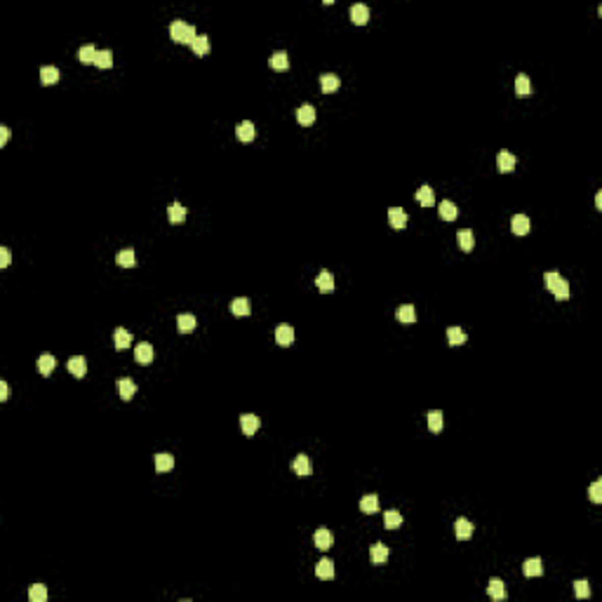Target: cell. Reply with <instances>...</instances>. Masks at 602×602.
<instances>
[{
    "mask_svg": "<svg viewBox=\"0 0 602 602\" xmlns=\"http://www.w3.org/2000/svg\"><path fill=\"white\" fill-rule=\"evenodd\" d=\"M68 372H71L73 377H78V379L85 377V372H87L85 358H83V355H73V358H68Z\"/></svg>",
    "mask_w": 602,
    "mask_h": 602,
    "instance_id": "8",
    "label": "cell"
},
{
    "mask_svg": "<svg viewBox=\"0 0 602 602\" xmlns=\"http://www.w3.org/2000/svg\"><path fill=\"white\" fill-rule=\"evenodd\" d=\"M116 264L118 266H122V268H134L137 266V256H134L132 250H122V252H118Z\"/></svg>",
    "mask_w": 602,
    "mask_h": 602,
    "instance_id": "33",
    "label": "cell"
},
{
    "mask_svg": "<svg viewBox=\"0 0 602 602\" xmlns=\"http://www.w3.org/2000/svg\"><path fill=\"white\" fill-rule=\"evenodd\" d=\"M511 228L515 235H527L529 228H532V224H529V217H525V214H515L511 221Z\"/></svg>",
    "mask_w": 602,
    "mask_h": 602,
    "instance_id": "10",
    "label": "cell"
},
{
    "mask_svg": "<svg viewBox=\"0 0 602 602\" xmlns=\"http://www.w3.org/2000/svg\"><path fill=\"white\" fill-rule=\"evenodd\" d=\"M170 38L174 40V43H181V45H191L198 38V33H195V26L186 24V21H181V19H174L170 24Z\"/></svg>",
    "mask_w": 602,
    "mask_h": 602,
    "instance_id": "1",
    "label": "cell"
},
{
    "mask_svg": "<svg viewBox=\"0 0 602 602\" xmlns=\"http://www.w3.org/2000/svg\"><path fill=\"white\" fill-rule=\"evenodd\" d=\"M97 52L99 49L94 47V45H83L78 52V59L83 61V64H94V59H97Z\"/></svg>",
    "mask_w": 602,
    "mask_h": 602,
    "instance_id": "39",
    "label": "cell"
},
{
    "mask_svg": "<svg viewBox=\"0 0 602 602\" xmlns=\"http://www.w3.org/2000/svg\"><path fill=\"white\" fill-rule=\"evenodd\" d=\"M522 572H525V577H541V574H543L541 560H539V558H529V560H525Z\"/></svg>",
    "mask_w": 602,
    "mask_h": 602,
    "instance_id": "21",
    "label": "cell"
},
{
    "mask_svg": "<svg viewBox=\"0 0 602 602\" xmlns=\"http://www.w3.org/2000/svg\"><path fill=\"white\" fill-rule=\"evenodd\" d=\"M271 68H275V71H287V68H290V57H287V52H275V55L271 57Z\"/></svg>",
    "mask_w": 602,
    "mask_h": 602,
    "instance_id": "37",
    "label": "cell"
},
{
    "mask_svg": "<svg viewBox=\"0 0 602 602\" xmlns=\"http://www.w3.org/2000/svg\"><path fill=\"white\" fill-rule=\"evenodd\" d=\"M487 593H489V597H494V600H504L506 597L504 581H501V579H492V581L487 584Z\"/></svg>",
    "mask_w": 602,
    "mask_h": 602,
    "instance_id": "28",
    "label": "cell"
},
{
    "mask_svg": "<svg viewBox=\"0 0 602 602\" xmlns=\"http://www.w3.org/2000/svg\"><path fill=\"white\" fill-rule=\"evenodd\" d=\"M370 558L374 565H383L386 560H388V548L383 546V543H374V546L370 548Z\"/></svg>",
    "mask_w": 602,
    "mask_h": 602,
    "instance_id": "23",
    "label": "cell"
},
{
    "mask_svg": "<svg viewBox=\"0 0 602 602\" xmlns=\"http://www.w3.org/2000/svg\"><path fill=\"white\" fill-rule=\"evenodd\" d=\"M191 49H193L195 57H207V52H210V38L207 36H198L191 43Z\"/></svg>",
    "mask_w": 602,
    "mask_h": 602,
    "instance_id": "29",
    "label": "cell"
},
{
    "mask_svg": "<svg viewBox=\"0 0 602 602\" xmlns=\"http://www.w3.org/2000/svg\"><path fill=\"white\" fill-rule=\"evenodd\" d=\"M167 217H170L172 224H181V221L186 219V207H184L181 202H172V205L167 207Z\"/></svg>",
    "mask_w": 602,
    "mask_h": 602,
    "instance_id": "22",
    "label": "cell"
},
{
    "mask_svg": "<svg viewBox=\"0 0 602 602\" xmlns=\"http://www.w3.org/2000/svg\"><path fill=\"white\" fill-rule=\"evenodd\" d=\"M360 511L367 513V515L377 513L379 511V496L377 494H367V496H362V501H360Z\"/></svg>",
    "mask_w": 602,
    "mask_h": 602,
    "instance_id": "27",
    "label": "cell"
},
{
    "mask_svg": "<svg viewBox=\"0 0 602 602\" xmlns=\"http://www.w3.org/2000/svg\"><path fill=\"white\" fill-rule=\"evenodd\" d=\"M456 240H459V247H461L463 252H470L475 247V235L470 231H459Z\"/></svg>",
    "mask_w": 602,
    "mask_h": 602,
    "instance_id": "38",
    "label": "cell"
},
{
    "mask_svg": "<svg viewBox=\"0 0 602 602\" xmlns=\"http://www.w3.org/2000/svg\"><path fill=\"white\" fill-rule=\"evenodd\" d=\"M250 310H252V304H250V299L247 297H238V299H233L231 301V313L233 316H250Z\"/></svg>",
    "mask_w": 602,
    "mask_h": 602,
    "instance_id": "15",
    "label": "cell"
},
{
    "mask_svg": "<svg viewBox=\"0 0 602 602\" xmlns=\"http://www.w3.org/2000/svg\"><path fill=\"white\" fill-rule=\"evenodd\" d=\"M292 470L297 475H310L313 473V468H310V459L306 454H299L297 459L292 461Z\"/></svg>",
    "mask_w": 602,
    "mask_h": 602,
    "instance_id": "18",
    "label": "cell"
},
{
    "mask_svg": "<svg viewBox=\"0 0 602 602\" xmlns=\"http://www.w3.org/2000/svg\"><path fill=\"white\" fill-rule=\"evenodd\" d=\"M515 92H517V97H529V94H532V83H529L527 73H520L515 78Z\"/></svg>",
    "mask_w": 602,
    "mask_h": 602,
    "instance_id": "31",
    "label": "cell"
},
{
    "mask_svg": "<svg viewBox=\"0 0 602 602\" xmlns=\"http://www.w3.org/2000/svg\"><path fill=\"white\" fill-rule=\"evenodd\" d=\"M316 287L320 292H332V290H334V275L329 273V271H320L316 278Z\"/></svg>",
    "mask_w": 602,
    "mask_h": 602,
    "instance_id": "14",
    "label": "cell"
},
{
    "mask_svg": "<svg viewBox=\"0 0 602 602\" xmlns=\"http://www.w3.org/2000/svg\"><path fill=\"white\" fill-rule=\"evenodd\" d=\"M172 468H174V456L167 454V452L155 454V470H158V473H170Z\"/></svg>",
    "mask_w": 602,
    "mask_h": 602,
    "instance_id": "11",
    "label": "cell"
},
{
    "mask_svg": "<svg viewBox=\"0 0 602 602\" xmlns=\"http://www.w3.org/2000/svg\"><path fill=\"white\" fill-rule=\"evenodd\" d=\"M320 87H323V92H334V90H339V75H334V73H325V75H320Z\"/></svg>",
    "mask_w": 602,
    "mask_h": 602,
    "instance_id": "35",
    "label": "cell"
},
{
    "mask_svg": "<svg viewBox=\"0 0 602 602\" xmlns=\"http://www.w3.org/2000/svg\"><path fill=\"white\" fill-rule=\"evenodd\" d=\"M118 393H120L122 400H132L134 393H137V383L132 379H120L118 381Z\"/></svg>",
    "mask_w": 602,
    "mask_h": 602,
    "instance_id": "19",
    "label": "cell"
},
{
    "mask_svg": "<svg viewBox=\"0 0 602 602\" xmlns=\"http://www.w3.org/2000/svg\"><path fill=\"white\" fill-rule=\"evenodd\" d=\"M388 221H390V226L393 228H405L407 226V214H405V210L402 207H390L388 210Z\"/></svg>",
    "mask_w": 602,
    "mask_h": 602,
    "instance_id": "7",
    "label": "cell"
},
{
    "mask_svg": "<svg viewBox=\"0 0 602 602\" xmlns=\"http://www.w3.org/2000/svg\"><path fill=\"white\" fill-rule=\"evenodd\" d=\"M351 21L358 26H365L367 21H370V7L362 5V3H358V5L351 7Z\"/></svg>",
    "mask_w": 602,
    "mask_h": 602,
    "instance_id": "5",
    "label": "cell"
},
{
    "mask_svg": "<svg viewBox=\"0 0 602 602\" xmlns=\"http://www.w3.org/2000/svg\"><path fill=\"white\" fill-rule=\"evenodd\" d=\"M316 574L318 579H332L334 577V565H332V560L329 558H323L320 562L316 565Z\"/></svg>",
    "mask_w": 602,
    "mask_h": 602,
    "instance_id": "24",
    "label": "cell"
},
{
    "mask_svg": "<svg viewBox=\"0 0 602 602\" xmlns=\"http://www.w3.org/2000/svg\"><path fill=\"white\" fill-rule=\"evenodd\" d=\"M438 210H440V217H442L444 221H454L456 217H459V210H456V205L452 200H442Z\"/></svg>",
    "mask_w": 602,
    "mask_h": 602,
    "instance_id": "25",
    "label": "cell"
},
{
    "mask_svg": "<svg viewBox=\"0 0 602 602\" xmlns=\"http://www.w3.org/2000/svg\"><path fill=\"white\" fill-rule=\"evenodd\" d=\"M454 532H456V539H459V541H466V539L473 536V522L466 520V517H459L454 525Z\"/></svg>",
    "mask_w": 602,
    "mask_h": 602,
    "instance_id": "6",
    "label": "cell"
},
{
    "mask_svg": "<svg viewBox=\"0 0 602 602\" xmlns=\"http://www.w3.org/2000/svg\"><path fill=\"white\" fill-rule=\"evenodd\" d=\"M176 327H179V332H181V334H186V332L195 329V316H191V313H181V316L176 318Z\"/></svg>",
    "mask_w": 602,
    "mask_h": 602,
    "instance_id": "34",
    "label": "cell"
},
{
    "mask_svg": "<svg viewBox=\"0 0 602 602\" xmlns=\"http://www.w3.org/2000/svg\"><path fill=\"white\" fill-rule=\"evenodd\" d=\"M10 261H12L10 250H7V247H0V268H7L10 266Z\"/></svg>",
    "mask_w": 602,
    "mask_h": 602,
    "instance_id": "47",
    "label": "cell"
},
{
    "mask_svg": "<svg viewBox=\"0 0 602 602\" xmlns=\"http://www.w3.org/2000/svg\"><path fill=\"white\" fill-rule=\"evenodd\" d=\"M29 600L31 602H45L47 600V588L43 584H33L29 590Z\"/></svg>",
    "mask_w": 602,
    "mask_h": 602,
    "instance_id": "40",
    "label": "cell"
},
{
    "mask_svg": "<svg viewBox=\"0 0 602 602\" xmlns=\"http://www.w3.org/2000/svg\"><path fill=\"white\" fill-rule=\"evenodd\" d=\"M7 393H10V388H7V381H0V400H7Z\"/></svg>",
    "mask_w": 602,
    "mask_h": 602,
    "instance_id": "49",
    "label": "cell"
},
{
    "mask_svg": "<svg viewBox=\"0 0 602 602\" xmlns=\"http://www.w3.org/2000/svg\"><path fill=\"white\" fill-rule=\"evenodd\" d=\"M543 282H546V287L555 294V299H560V301H567V299H569V282H567L558 271H548V273L543 275Z\"/></svg>",
    "mask_w": 602,
    "mask_h": 602,
    "instance_id": "2",
    "label": "cell"
},
{
    "mask_svg": "<svg viewBox=\"0 0 602 602\" xmlns=\"http://www.w3.org/2000/svg\"><path fill=\"white\" fill-rule=\"evenodd\" d=\"M134 358H137L139 365H151L153 362V346L151 344H146V341L137 344V348H134Z\"/></svg>",
    "mask_w": 602,
    "mask_h": 602,
    "instance_id": "3",
    "label": "cell"
},
{
    "mask_svg": "<svg viewBox=\"0 0 602 602\" xmlns=\"http://www.w3.org/2000/svg\"><path fill=\"white\" fill-rule=\"evenodd\" d=\"M313 541H316V546L320 548V551H327L329 546H332V541H334V536H332V532L329 529H325V527H320L313 534Z\"/></svg>",
    "mask_w": 602,
    "mask_h": 602,
    "instance_id": "12",
    "label": "cell"
},
{
    "mask_svg": "<svg viewBox=\"0 0 602 602\" xmlns=\"http://www.w3.org/2000/svg\"><path fill=\"white\" fill-rule=\"evenodd\" d=\"M515 155H513L511 151H501L499 155H496V165H499V172H513L515 170Z\"/></svg>",
    "mask_w": 602,
    "mask_h": 602,
    "instance_id": "13",
    "label": "cell"
},
{
    "mask_svg": "<svg viewBox=\"0 0 602 602\" xmlns=\"http://www.w3.org/2000/svg\"><path fill=\"white\" fill-rule=\"evenodd\" d=\"M588 494H590V501H593V504H602V480L593 482Z\"/></svg>",
    "mask_w": 602,
    "mask_h": 602,
    "instance_id": "46",
    "label": "cell"
},
{
    "mask_svg": "<svg viewBox=\"0 0 602 602\" xmlns=\"http://www.w3.org/2000/svg\"><path fill=\"white\" fill-rule=\"evenodd\" d=\"M447 341H450L452 346H461L463 341H466V332H463L461 327H450L447 329Z\"/></svg>",
    "mask_w": 602,
    "mask_h": 602,
    "instance_id": "42",
    "label": "cell"
},
{
    "mask_svg": "<svg viewBox=\"0 0 602 602\" xmlns=\"http://www.w3.org/2000/svg\"><path fill=\"white\" fill-rule=\"evenodd\" d=\"M595 207H597V210H602V193L595 195Z\"/></svg>",
    "mask_w": 602,
    "mask_h": 602,
    "instance_id": "50",
    "label": "cell"
},
{
    "mask_svg": "<svg viewBox=\"0 0 602 602\" xmlns=\"http://www.w3.org/2000/svg\"><path fill=\"white\" fill-rule=\"evenodd\" d=\"M55 367H57V358H55V355L45 353V355H40V358H38V372H40L43 377H49Z\"/></svg>",
    "mask_w": 602,
    "mask_h": 602,
    "instance_id": "16",
    "label": "cell"
},
{
    "mask_svg": "<svg viewBox=\"0 0 602 602\" xmlns=\"http://www.w3.org/2000/svg\"><path fill=\"white\" fill-rule=\"evenodd\" d=\"M297 120L301 122V125H313V120H316V109H313L310 103L299 106L297 109Z\"/></svg>",
    "mask_w": 602,
    "mask_h": 602,
    "instance_id": "20",
    "label": "cell"
},
{
    "mask_svg": "<svg viewBox=\"0 0 602 602\" xmlns=\"http://www.w3.org/2000/svg\"><path fill=\"white\" fill-rule=\"evenodd\" d=\"M416 200L421 202L424 207H433V202H435V195H433V189L428 186V184H424L419 191H416V195H414Z\"/></svg>",
    "mask_w": 602,
    "mask_h": 602,
    "instance_id": "26",
    "label": "cell"
},
{
    "mask_svg": "<svg viewBox=\"0 0 602 602\" xmlns=\"http://www.w3.org/2000/svg\"><path fill=\"white\" fill-rule=\"evenodd\" d=\"M428 428H431V433H440V431H442V412H440V409H433V412H428Z\"/></svg>",
    "mask_w": 602,
    "mask_h": 602,
    "instance_id": "41",
    "label": "cell"
},
{
    "mask_svg": "<svg viewBox=\"0 0 602 602\" xmlns=\"http://www.w3.org/2000/svg\"><path fill=\"white\" fill-rule=\"evenodd\" d=\"M396 316H398V320H400V323L409 325V323H414V320H416V310H414V306L405 304V306H400V308H398Z\"/></svg>",
    "mask_w": 602,
    "mask_h": 602,
    "instance_id": "36",
    "label": "cell"
},
{
    "mask_svg": "<svg viewBox=\"0 0 602 602\" xmlns=\"http://www.w3.org/2000/svg\"><path fill=\"white\" fill-rule=\"evenodd\" d=\"M59 80V68L57 66H43L40 68V83L43 85H55Z\"/></svg>",
    "mask_w": 602,
    "mask_h": 602,
    "instance_id": "30",
    "label": "cell"
},
{
    "mask_svg": "<svg viewBox=\"0 0 602 602\" xmlns=\"http://www.w3.org/2000/svg\"><path fill=\"white\" fill-rule=\"evenodd\" d=\"M275 341H278L280 346H290L294 341V329L290 327V325H280V327L275 329Z\"/></svg>",
    "mask_w": 602,
    "mask_h": 602,
    "instance_id": "17",
    "label": "cell"
},
{
    "mask_svg": "<svg viewBox=\"0 0 602 602\" xmlns=\"http://www.w3.org/2000/svg\"><path fill=\"white\" fill-rule=\"evenodd\" d=\"M383 525H386V529H398L402 525V515L398 511H388L383 515Z\"/></svg>",
    "mask_w": 602,
    "mask_h": 602,
    "instance_id": "44",
    "label": "cell"
},
{
    "mask_svg": "<svg viewBox=\"0 0 602 602\" xmlns=\"http://www.w3.org/2000/svg\"><path fill=\"white\" fill-rule=\"evenodd\" d=\"M7 139H10V129H7L5 125H3V127H0V146H5Z\"/></svg>",
    "mask_w": 602,
    "mask_h": 602,
    "instance_id": "48",
    "label": "cell"
},
{
    "mask_svg": "<svg viewBox=\"0 0 602 602\" xmlns=\"http://www.w3.org/2000/svg\"><path fill=\"white\" fill-rule=\"evenodd\" d=\"M113 344H116L118 351H125V348L132 346V334H129L125 327H118L116 332H113Z\"/></svg>",
    "mask_w": 602,
    "mask_h": 602,
    "instance_id": "9",
    "label": "cell"
},
{
    "mask_svg": "<svg viewBox=\"0 0 602 602\" xmlns=\"http://www.w3.org/2000/svg\"><path fill=\"white\" fill-rule=\"evenodd\" d=\"M235 134H238V139L240 141H252L254 139V125H252L250 120L240 122V125L235 127Z\"/></svg>",
    "mask_w": 602,
    "mask_h": 602,
    "instance_id": "32",
    "label": "cell"
},
{
    "mask_svg": "<svg viewBox=\"0 0 602 602\" xmlns=\"http://www.w3.org/2000/svg\"><path fill=\"white\" fill-rule=\"evenodd\" d=\"M574 593H577L579 600H586L590 595V586L588 581H574Z\"/></svg>",
    "mask_w": 602,
    "mask_h": 602,
    "instance_id": "45",
    "label": "cell"
},
{
    "mask_svg": "<svg viewBox=\"0 0 602 602\" xmlns=\"http://www.w3.org/2000/svg\"><path fill=\"white\" fill-rule=\"evenodd\" d=\"M259 426H261L259 416H254V414H240V428H243L245 435H254L259 431Z\"/></svg>",
    "mask_w": 602,
    "mask_h": 602,
    "instance_id": "4",
    "label": "cell"
},
{
    "mask_svg": "<svg viewBox=\"0 0 602 602\" xmlns=\"http://www.w3.org/2000/svg\"><path fill=\"white\" fill-rule=\"evenodd\" d=\"M94 64H97L99 68H111L113 66V55H111V49H99Z\"/></svg>",
    "mask_w": 602,
    "mask_h": 602,
    "instance_id": "43",
    "label": "cell"
}]
</instances>
